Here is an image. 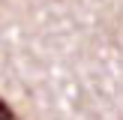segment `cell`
Returning a JSON list of instances; mask_svg holds the SVG:
<instances>
[{"mask_svg":"<svg viewBox=\"0 0 123 120\" xmlns=\"http://www.w3.org/2000/svg\"><path fill=\"white\" fill-rule=\"evenodd\" d=\"M0 120H18V114L9 108V102H6V99H0Z\"/></svg>","mask_w":123,"mask_h":120,"instance_id":"1","label":"cell"}]
</instances>
